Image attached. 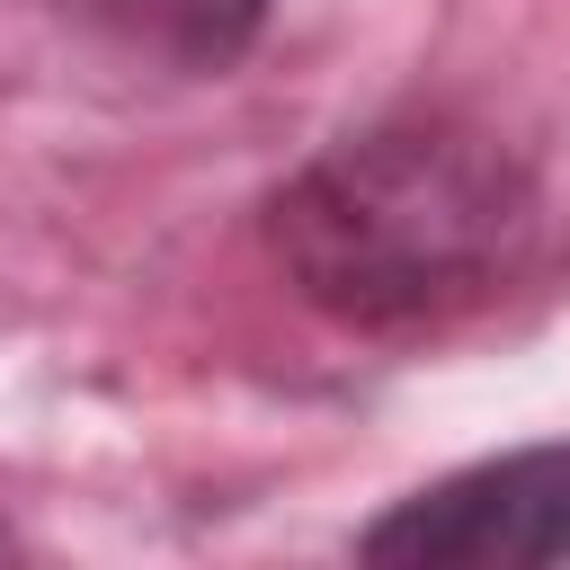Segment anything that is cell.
Instances as JSON below:
<instances>
[{
  "mask_svg": "<svg viewBox=\"0 0 570 570\" xmlns=\"http://www.w3.org/2000/svg\"><path fill=\"white\" fill-rule=\"evenodd\" d=\"M356 561H392V570H552V561H570V436L481 454V463L392 499L374 525H356Z\"/></svg>",
  "mask_w": 570,
  "mask_h": 570,
  "instance_id": "cell-2",
  "label": "cell"
},
{
  "mask_svg": "<svg viewBox=\"0 0 570 570\" xmlns=\"http://www.w3.org/2000/svg\"><path fill=\"white\" fill-rule=\"evenodd\" d=\"M80 27H98L125 53H151L169 71H232L276 0H62Z\"/></svg>",
  "mask_w": 570,
  "mask_h": 570,
  "instance_id": "cell-3",
  "label": "cell"
},
{
  "mask_svg": "<svg viewBox=\"0 0 570 570\" xmlns=\"http://www.w3.org/2000/svg\"><path fill=\"white\" fill-rule=\"evenodd\" d=\"M0 552H18V534H9V525H0Z\"/></svg>",
  "mask_w": 570,
  "mask_h": 570,
  "instance_id": "cell-4",
  "label": "cell"
},
{
  "mask_svg": "<svg viewBox=\"0 0 570 570\" xmlns=\"http://www.w3.org/2000/svg\"><path fill=\"white\" fill-rule=\"evenodd\" d=\"M276 276L356 338L481 321L552 258V196L517 142L454 107L347 125L267 187Z\"/></svg>",
  "mask_w": 570,
  "mask_h": 570,
  "instance_id": "cell-1",
  "label": "cell"
}]
</instances>
